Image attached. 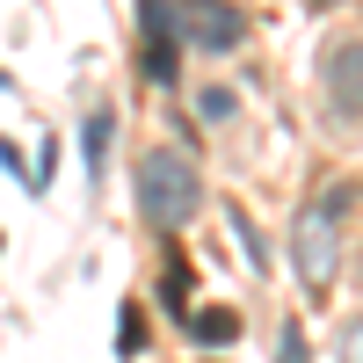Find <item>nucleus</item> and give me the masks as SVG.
I'll return each instance as SVG.
<instances>
[{
    "label": "nucleus",
    "instance_id": "obj_5",
    "mask_svg": "<svg viewBox=\"0 0 363 363\" xmlns=\"http://www.w3.org/2000/svg\"><path fill=\"white\" fill-rule=\"evenodd\" d=\"M182 37H196L203 51H233L240 37H247V22H240L225 0H196V8H189V22H182Z\"/></svg>",
    "mask_w": 363,
    "mask_h": 363
},
{
    "label": "nucleus",
    "instance_id": "obj_2",
    "mask_svg": "<svg viewBox=\"0 0 363 363\" xmlns=\"http://www.w3.org/2000/svg\"><path fill=\"white\" fill-rule=\"evenodd\" d=\"M342 203H356V189L313 196L306 211H298V225H291V262H298V284H306L313 298L335 284V269H342Z\"/></svg>",
    "mask_w": 363,
    "mask_h": 363
},
{
    "label": "nucleus",
    "instance_id": "obj_8",
    "mask_svg": "<svg viewBox=\"0 0 363 363\" xmlns=\"http://www.w3.org/2000/svg\"><path fill=\"white\" fill-rule=\"evenodd\" d=\"M189 298H196V269H189V262H167V269H160V306L182 313Z\"/></svg>",
    "mask_w": 363,
    "mask_h": 363
},
{
    "label": "nucleus",
    "instance_id": "obj_15",
    "mask_svg": "<svg viewBox=\"0 0 363 363\" xmlns=\"http://www.w3.org/2000/svg\"><path fill=\"white\" fill-rule=\"evenodd\" d=\"M0 95H15V73H0Z\"/></svg>",
    "mask_w": 363,
    "mask_h": 363
},
{
    "label": "nucleus",
    "instance_id": "obj_10",
    "mask_svg": "<svg viewBox=\"0 0 363 363\" xmlns=\"http://www.w3.org/2000/svg\"><path fill=\"white\" fill-rule=\"evenodd\" d=\"M233 240L247 247V262H255V269H269V247H262V233H255V218H247V211H233Z\"/></svg>",
    "mask_w": 363,
    "mask_h": 363
},
{
    "label": "nucleus",
    "instance_id": "obj_1",
    "mask_svg": "<svg viewBox=\"0 0 363 363\" xmlns=\"http://www.w3.org/2000/svg\"><path fill=\"white\" fill-rule=\"evenodd\" d=\"M203 203V174L189 153H174V145H153V153H138V211L153 218L160 233L189 225Z\"/></svg>",
    "mask_w": 363,
    "mask_h": 363
},
{
    "label": "nucleus",
    "instance_id": "obj_18",
    "mask_svg": "<svg viewBox=\"0 0 363 363\" xmlns=\"http://www.w3.org/2000/svg\"><path fill=\"white\" fill-rule=\"evenodd\" d=\"M189 8H196V0H189Z\"/></svg>",
    "mask_w": 363,
    "mask_h": 363
},
{
    "label": "nucleus",
    "instance_id": "obj_14",
    "mask_svg": "<svg viewBox=\"0 0 363 363\" xmlns=\"http://www.w3.org/2000/svg\"><path fill=\"white\" fill-rule=\"evenodd\" d=\"M0 167H8V174H22V189H37V167H22V153H15L8 138H0Z\"/></svg>",
    "mask_w": 363,
    "mask_h": 363
},
{
    "label": "nucleus",
    "instance_id": "obj_9",
    "mask_svg": "<svg viewBox=\"0 0 363 363\" xmlns=\"http://www.w3.org/2000/svg\"><path fill=\"white\" fill-rule=\"evenodd\" d=\"M233 109H240V95H233V87H218V80H211V87H196V116H203V124H225Z\"/></svg>",
    "mask_w": 363,
    "mask_h": 363
},
{
    "label": "nucleus",
    "instance_id": "obj_7",
    "mask_svg": "<svg viewBox=\"0 0 363 363\" xmlns=\"http://www.w3.org/2000/svg\"><path fill=\"white\" fill-rule=\"evenodd\" d=\"M189 335H196L203 349H225V342H240V313H233V306H203V313L189 320Z\"/></svg>",
    "mask_w": 363,
    "mask_h": 363
},
{
    "label": "nucleus",
    "instance_id": "obj_16",
    "mask_svg": "<svg viewBox=\"0 0 363 363\" xmlns=\"http://www.w3.org/2000/svg\"><path fill=\"white\" fill-rule=\"evenodd\" d=\"M306 8H335V0H306Z\"/></svg>",
    "mask_w": 363,
    "mask_h": 363
},
{
    "label": "nucleus",
    "instance_id": "obj_11",
    "mask_svg": "<svg viewBox=\"0 0 363 363\" xmlns=\"http://www.w3.org/2000/svg\"><path fill=\"white\" fill-rule=\"evenodd\" d=\"M277 363H313V349H306V327H298V320H284V335H277Z\"/></svg>",
    "mask_w": 363,
    "mask_h": 363
},
{
    "label": "nucleus",
    "instance_id": "obj_17",
    "mask_svg": "<svg viewBox=\"0 0 363 363\" xmlns=\"http://www.w3.org/2000/svg\"><path fill=\"white\" fill-rule=\"evenodd\" d=\"M0 247H8V240H0Z\"/></svg>",
    "mask_w": 363,
    "mask_h": 363
},
{
    "label": "nucleus",
    "instance_id": "obj_6",
    "mask_svg": "<svg viewBox=\"0 0 363 363\" xmlns=\"http://www.w3.org/2000/svg\"><path fill=\"white\" fill-rule=\"evenodd\" d=\"M109 138H116V109H87V124H80V145H87V182H102V167H109Z\"/></svg>",
    "mask_w": 363,
    "mask_h": 363
},
{
    "label": "nucleus",
    "instance_id": "obj_3",
    "mask_svg": "<svg viewBox=\"0 0 363 363\" xmlns=\"http://www.w3.org/2000/svg\"><path fill=\"white\" fill-rule=\"evenodd\" d=\"M320 80H327V109L356 124V116H363V37L327 44V58H320Z\"/></svg>",
    "mask_w": 363,
    "mask_h": 363
},
{
    "label": "nucleus",
    "instance_id": "obj_13",
    "mask_svg": "<svg viewBox=\"0 0 363 363\" xmlns=\"http://www.w3.org/2000/svg\"><path fill=\"white\" fill-rule=\"evenodd\" d=\"M335 363H363V320L342 327V342H335Z\"/></svg>",
    "mask_w": 363,
    "mask_h": 363
},
{
    "label": "nucleus",
    "instance_id": "obj_4",
    "mask_svg": "<svg viewBox=\"0 0 363 363\" xmlns=\"http://www.w3.org/2000/svg\"><path fill=\"white\" fill-rule=\"evenodd\" d=\"M182 22L167 15V0H145V73H153L160 87H174L182 80Z\"/></svg>",
    "mask_w": 363,
    "mask_h": 363
},
{
    "label": "nucleus",
    "instance_id": "obj_12",
    "mask_svg": "<svg viewBox=\"0 0 363 363\" xmlns=\"http://www.w3.org/2000/svg\"><path fill=\"white\" fill-rule=\"evenodd\" d=\"M116 327H124V335H116V349H124V356H138V349H145V327H138V306H124V313H116Z\"/></svg>",
    "mask_w": 363,
    "mask_h": 363
}]
</instances>
